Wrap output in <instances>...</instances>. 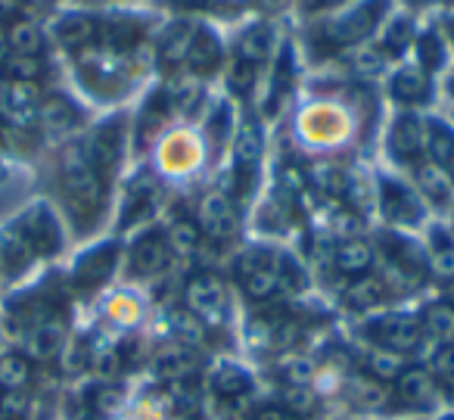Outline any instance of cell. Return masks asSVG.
Returning a JSON list of instances; mask_svg holds the SVG:
<instances>
[{"label": "cell", "mask_w": 454, "mask_h": 420, "mask_svg": "<svg viewBox=\"0 0 454 420\" xmlns=\"http://www.w3.org/2000/svg\"><path fill=\"white\" fill-rule=\"evenodd\" d=\"M32 4H51V0H32Z\"/></svg>", "instance_id": "53"}, {"label": "cell", "mask_w": 454, "mask_h": 420, "mask_svg": "<svg viewBox=\"0 0 454 420\" xmlns=\"http://www.w3.org/2000/svg\"><path fill=\"white\" fill-rule=\"evenodd\" d=\"M386 153L392 162L408 165V169L427 159V128H423L420 115L411 109L395 113V119L389 122V131H386Z\"/></svg>", "instance_id": "12"}, {"label": "cell", "mask_w": 454, "mask_h": 420, "mask_svg": "<svg viewBox=\"0 0 454 420\" xmlns=\"http://www.w3.org/2000/svg\"><path fill=\"white\" fill-rule=\"evenodd\" d=\"M171 262H175V252H171L168 237H165V227L140 231L131 250H128V271L140 281H153V277L165 274Z\"/></svg>", "instance_id": "14"}, {"label": "cell", "mask_w": 454, "mask_h": 420, "mask_svg": "<svg viewBox=\"0 0 454 420\" xmlns=\"http://www.w3.org/2000/svg\"><path fill=\"white\" fill-rule=\"evenodd\" d=\"M253 420H299L290 408H280V405H265L253 414Z\"/></svg>", "instance_id": "50"}, {"label": "cell", "mask_w": 454, "mask_h": 420, "mask_svg": "<svg viewBox=\"0 0 454 420\" xmlns=\"http://www.w3.org/2000/svg\"><path fill=\"white\" fill-rule=\"evenodd\" d=\"M115 262H119V250H115L113 243L100 246V250L88 252V256L78 262L75 268V281L82 283V287H100L103 281H109V274H113Z\"/></svg>", "instance_id": "31"}, {"label": "cell", "mask_w": 454, "mask_h": 420, "mask_svg": "<svg viewBox=\"0 0 454 420\" xmlns=\"http://www.w3.org/2000/svg\"><path fill=\"white\" fill-rule=\"evenodd\" d=\"M249 374L247 370H240V368H218L215 370V376H212V389L221 395V399H240V395H247L249 392Z\"/></svg>", "instance_id": "39"}, {"label": "cell", "mask_w": 454, "mask_h": 420, "mask_svg": "<svg viewBox=\"0 0 454 420\" xmlns=\"http://www.w3.org/2000/svg\"><path fill=\"white\" fill-rule=\"evenodd\" d=\"M373 206L383 215V221L392 231H414V227H427L429 209L404 178L395 175H380L373 184Z\"/></svg>", "instance_id": "6"}, {"label": "cell", "mask_w": 454, "mask_h": 420, "mask_svg": "<svg viewBox=\"0 0 454 420\" xmlns=\"http://www.w3.org/2000/svg\"><path fill=\"white\" fill-rule=\"evenodd\" d=\"M22 411H26V395H22V389H4V395H0V414L7 420H16V417H22Z\"/></svg>", "instance_id": "46"}, {"label": "cell", "mask_w": 454, "mask_h": 420, "mask_svg": "<svg viewBox=\"0 0 454 420\" xmlns=\"http://www.w3.org/2000/svg\"><path fill=\"white\" fill-rule=\"evenodd\" d=\"M88 7H109V4H125V0H82Z\"/></svg>", "instance_id": "51"}, {"label": "cell", "mask_w": 454, "mask_h": 420, "mask_svg": "<svg viewBox=\"0 0 454 420\" xmlns=\"http://www.w3.org/2000/svg\"><path fill=\"white\" fill-rule=\"evenodd\" d=\"M367 370H371L377 380H392V376L402 374V361H398L395 352L373 349L371 355H367Z\"/></svg>", "instance_id": "42"}, {"label": "cell", "mask_w": 454, "mask_h": 420, "mask_svg": "<svg viewBox=\"0 0 454 420\" xmlns=\"http://www.w3.org/2000/svg\"><path fill=\"white\" fill-rule=\"evenodd\" d=\"M427 265L429 274L442 277V281H454V227L445 221H427Z\"/></svg>", "instance_id": "22"}, {"label": "cell", "mask_w": 454, "mask_h": 420, "mask_svg": "<svg viewBox=\"0 0 454 420\" xmlns=\"http://www.w3.org/2000/svg\"><path fill=\"white\" fill-rule=\"evenodd\" d=\"M0 94H4V82H0Z\"/></svg>", "instance_id": "55"}, {"label": "cell", "mask_w": 454, "mask_h": 420, "mask_svg": "<svg viewBox=\"0 0 454 420\" xmlns=\"http://www.w3.org/2000/svg\"><path fill=\"white\" fill-rule=\"evenodd\" d=\"M184 312L200 324H218L227 314V283L212 271H196L184 287Z\"/></svg>", "instance_id": "11"}, {"label": "cell", "mask_w": 454, "mask_h": 420, "mask_svg": "<svg viewBox=\"0 0 454 420\" xmlns=\"http://www.w3.org/2000/svg\"><path fill=\"white\" fill-rule=\"evenodd\" d=\"M445 420H454V417H445Z\"/></svg>", "instance_id": "56"}, {"label": "cell", "mask_w": 454, "mask_h": 420, "mask_svg": "<svg viewBox=\"0 0 454 420\" xmlns=\"http://www.w3.org/2000/svg\"><path fill=\"white\" fill-rule=\"evenodd\" d=\"M97 408L100 411H113V408L121 405V389L119 386H100L97 389Z\"/></svg>", "instance_id": "48"}, {"label": "cell", "mask_w": 454, "mask_h": 420, "mask_svg": "<svg viewBox=\"0 0 454 420\" xmlns=\"http://www.w3.org/2000/svg\"><path fill=\"white\" fill-rule=\"evenodd\" d=\"M63 190L66 202H69V215L78 227H90L106 209V194H109V178H103L94 169L82 147H72L63 159Z\"/></svg>", "instance_id": "3"}, {"label": "cell", "mask_w": 454, "mask_h": 420, "mask_svg": "<svg viewBox=\"0 0 454 420\" xmlns=\"http://www.w3.org/2000/svg\"><path fill=\"white\" fill-rule=\"evenodd\" d=\"M100 28L103 20H97L94 13H69L57 22V41L66 51L84 53L100 44Z\"/></svg>", "instance_id": "25"}, {"label": "cell", "mask_w": 454, "mask_h": 420, "mask_svg": "<svg viewBox=\"0 0 454 420\" xmlns=\"http://www.w3.org/2000/svg\"><path fill=\"white\" fill-rule=\"evenodd\" d=\"M16 234L26 240L28 250H32L35 256H51V252L59 250V227H57L53 215L47 212L44 206L32 209V212H28L26 218L20 221Z\"/></svg>", "instance_id": "24"}, {"label": "cell", "mask_w": 454, "mask_h": 420, "mask_svg": "<svg viewBox=\"0 0 454 420\" xmlns=\"http://www.w3.org/2000/svg\"><path fill=\"white\" fill-rule=\"evenodd\" d=\"M445 97H448V100H451V107H454V72L445 78Z\"/></svg>", "instance_id": "52"}, {"label": "cell", "mask_w": 454, "mask_h": 420, "mask_svg": "<svg viewBox=\"0 0 454 420\" xmlns=\"http://www.w3.org/2000/svg\"><path fill=\"white\" fill-rule=\"evenodd\" d=\"M286 32L280 28V20L271 16H249L237 26V35L231 38V57L234 59H247L253 66L268 69L271 59L278 57V51L284 47Z\"/></svg>", "instance_id": "7"}, {"label": "cell", "mask_w": 454, "mask_h": 420, "mask_svg": "<svg viewBox=\"0 0 454 420\" xmlns=\"http://www.w3.org/2000/svg\"><path fill=\"white\" fill-rule=\"evenodd\" d=\"M196 370V355L190 345L177 343L171 349H165L162 355L156 358V374L165 376V380H190V374Z\"/></svg>", "instance_id": "33"}, {"label": "cell", "mask_w": 454, "mask_h": 420, "mask_svg": "<svg viewBox=\"0 0 454 420\" xmlns=\"http://www.w3.org/2000/svg\"><path fill=\"white\" fill-rule=\"evenodd\" d=\"M7 69H10V75H13L16 82L32 84L35 78H38V72H41V59L38 57H10Z\"/></svg>", "instance_id": "45"}, {"label": "cell", "mask_w": 454, "mask_h": 420, "mask_svg": "<svg viewBox=\"0 0 454 420\" xmlns=\"http://www.w3.org/2000/svg\"><path fill=\"white\" fill-rule=\"evenodd\" d=\"M414 190L420 194V200L427 202V209H439V212H451L454 209V181L442 169H435L433 162L423 159L420 165H414Z\"/></svg>", "instance_id": "23"}, {"label": "cell", "mask_w": 454, "mask_h": 420, "mask_svg": "<svg viewBox=\"0 0 454 420\" xmlns=\"http://www.w3.org/2000/svg\"><path fill=\"white\" fill-rule=\"evenodd\" d=\"M423 333L429 337H439V339H451L454 337V302H433L427 305L420 318Z\"/></svg>", "instance_id": "38"}, {"label": "cell", "mask_w": 454, "mask_h": 420, "mask_svg": "<svg viewBox=\"0 0 454 420\" xmlns=\"http://www.w3.org/2000/svg\"><path fill=\"white\" fill-rule=\"evenodd\" d=\"M38 115L51 131H72V128L82 122L78 109L72 107L66 97H47V100L38 107Z\"/></svg>", "instance_id": "36"}, {"label": "cell", "mask_w": 454, "mask_h": 420, "mask_svg": "<svg viewBox=\"0 0 454 420\" xmlns=\"http://www.w3.org/2000/svg\"><path fill=\"white\" fill-rule=\"evenodd\" d=\"M352 399L358 401V405L373 408V405H380V389L373 386L371 380H355L352 383Z\"/></svg>", "instance_id": "47"}, {"label": "cell", "mask_w": 454, "mask_h": 420, "mask_svg": "<svg viewBox=\"0 0 454 420\" xmlns=\"http://www.w3.org/2000/svg\"><path fill=\"white\" fill-rule=\"evenodd\" d=\"M165 237H168V246H171V252H175V258L196 256V252L202 250V243H206L193 218H175L165 227Z\"/></svg>", "instance_id": "34"}, {"label": "cell", "mask_w": 454, "mask_h": 420, "mask_svg": "<svg viewBox=\"0 0 454 420\" xmlns=\"http://www.w3.org/2000/svg\"><path fill=\"white\" fill-rule=\"evenodd\" d=\"M352 113L333 97H315L296 113V140L311 153H330L352 138Z\"/></svg>", "instance_id": "4"}, {"label": "cell", "mask_w": 454, "mask_h": 420, "mask_svg": "<svg viewBox=\"0 0 454 420\" xmlns=\"http://www.w3.org/2000/svg\"><path fill=\"white\" fill-rule=\"evenodd\" d=\"M262 82H265V69H262V66H253V63H247V59L227 57L224 88L237 103H247V107H249V103H253V97L262 91Z\"/></svg>", "instance_id": "29"}, {"label": "cell", "mask_w": 454, "mask_h": 420, "mask_svg": "<svg viewBox=\"0 0 454 420\" xmlns=\"http://www.w3.org/2000/svg\"><path fill=\"white\" fill-rule=\"evenodd\" d=\"M389 283L392 281H386V277H373V274L355 277V281H348L340 293L342 308L358 312V314L373 312V308H380L386 299H389Z\"/></svg>", "instance_id": "26"}, {"label": "cell", "mask_w": 454, "mask_h": 420, "mask_svg": "<svg viewBox=\"0 0 454 420\" xmlns=\"http://www.w3.org/2000/svg\"><path fill=\"white\" fill-rule=\"evenodd\" d=\"M411 53H414V63L420 66L429 78H435L448 66L451 51H448V41H445V35L439 32L435 20H429V26H423L420 32H417L414 51H411Z\"/></svg>", "instance_id": "27"}, {"label": "cell", "mask_w": 454, "mask_h": 420, "mask_svg": "<svg viewBox=\"0 0 454 420\" xmlns=\"http://www.w3.org/2000/svg\"><path fill=\"white\" fill-rule=\"evenodd\" d=\"M348 4H355V0H296L293 13H296L302 22H309V20H317V16L336 13V10L348 7Z\"/></svg>", "instance_id": "43"}, {"label": "cell", "mask_w": 454, "mask_h": 420, "mask_svg": "<svg viewBox=\"0 0 454 420\" xmlns=\"http://www.w3.org/2000/svg\"><path fill=\"white\" fill-rule=\"evenodd\" d=\"M364 333H367V339H373L377 349L395 352V355H411V352H417L423 343V337H427L420 321L404 318V314H395V312H386V314L371 318L364 324Z\"/></svg>", "instance_id": "13"}, {"label": "cell", "mask_w": 454, "mask_h": 420, "mask_svg": "<svg viewBox=\"0 0 454 420\" xmlns=\"http://www.w3.org/2000/svg\"><path fill=\"white\" fill-rule=\"evenodd\" d=\"M159 194H162L159 175H150V171H140V175H134L131 184H128L125 206H121V227L146 225V221L156 215Z\"/></svg>", "instance_id": "20"}, {"label": "cell", "mask_w": 454, "mask_h": 420, "mask_svg": "<svg viewBox=\"0 0 454 420\" xmlns=\"http://www.w3.org/2000/svg\"><path fill=\"white\" fill-rule=\"evenodd\" d=\"M125 138H128L125 119H109L97 131H90L88 140L82 144L84 156L94 162V169L103 178H113L115 169H119L121 156H125Z\"/></svg>", "instance_id": "16"}, {"label": "cell", "mask_w": 454, "mask_h": 420, "mask_svg": "<svg viewBox=\"0 0 454 420\" xmlns=\"http://www.w3.org/2000/svg\"><path fill=\"white\" fill-rule=\"evenodd\" d=\"M66 339V324L59 314H51V318L38 321L28 337V355L32 358H53L59 349H63Z\"/></svg>", "instance_id": "32"}, {"label": "cell", "mask_w": 454, "mask_h": 420, "mask_svg": "<svg viewBox=\"0 0 454 420\" xmlns=\"http://www.w3.org/2000/svg\"><path fill=\"white\" fill-rule=\"evenodd\" d=\"M278 283L280 293L286 296H299L309 289V268L286 250H278Z\"/></svg>", "instance_id": "35"}, {"label": "cell", "mask_w": 454, "mask_h": 420, "mask_svg": "<svg viewBox=\"0 0 454 420\" xmlns=\"http://www.w3.org/2000/svg\"><path fill=\"white\" fill-rule=\"evenodd\" d=\"M395 399L404 408H429L435 399V380L427 370H402L395 376Z\"/></svg>", "instance_id": "30"}, {"label": "cell", "mask_w": 454, "mask_h": 420, "mask_svg": "<svg viewBox=\"0 0 454 420\" xmlns=\"http://www.w3.org/2000/svg\"><path fill=\"white\" fill-rule=\"evenodd\" d=\"M7 47L16 53V57H38L41 47H44V38L35 26L28 22H20L7 32Z\"/></svg>", "instance_id": "40"}, {"label": "cell", "mask_w": 454, "mask_h": 420, "mask_svg": "<svg viewBox=\"0 0 454 420\" xmlns=\"http://www.w3.org/2000/svg\"><path fill=\"white\" fill-rule=\"evenodd\" d=\"M377 265V250H373L371 240L358 237V234H342V237H333V246H330V268L342 277H364L373 271Z\"/></svg>", "instance_id": "19"}, {"label": "cell", "mask_w": 454, "mask_h": 420, "mask_svg": "<svg viewBox=\"0 0 454 420\" xmlns=\"http://www.w3.org/2000/svg\"><path fill=\"white\" fill-rule=\"evenodd\" d=\"M206 156L208 147L202 131H196L193 125L168 128L156 140V175L168 181H187L206 165Z\"/></svg>", "instance_id": "5"}, {"label": "cell", "mask_w": 454, "mask_h": 420, "mask_svg": "<svg viewBox=\"0 0 454 420\" xmlns=\"http://www.w3.org/2000/svg\"><path fill=\"white\" fill-rule=\"evenodd\" d=\"M262 159H265V131L262 115L247 113L237 122V131L227 144V194L234 196L237 206H247L259 190Z\"/></svg>", "instance_id": "2"}, {"label": "cell", "mask_w": 454, "mask_h": 420, "mask_svg": "<svg viewBox=\"0 0 454 420\" xmlns=\"http://www.w3.org/2000/svg\"><path fill=\"white\" fill-rule=\"evenodd\" d=\"M433 376L435 383H442L454 395V343L439 345V352L433 358Z\"/></svg>", "instance_id": "44"}, {"label": "cell", "mask_w": 454, "mask_h": 420, "mask_svg": "<svg viewBox=\"0 0 454 420\" xmlns=\"http://www.w3.org/2000/svg\"><path fill=\"white\" fill-rule=\"evenodd\" d=\"M32 376V364L26 355H4L0 358V389H22Z\"/></svg>", "instance_id": "41"}, {"label": "cell", "mask_w": 454, "mask_h": 420, "mask_svg": "<svg viewBox=\"0 0 454 420\" xmlns=\"http://www.w3.org/2000/svg\"><path fill=\"white\" fill-rule=\"evenodd\" d=\"M4 107H7V113L13 115L16 122H28L38 113V91H35V84L13 82L4 91Z\"/></svg>", "instance_id": "37"}, {"label": "cell", "mask_w": 454, "mask_h": 420, "mask_svg": "<svg viewBox=\"0 0 454 420\" xmlns=\"http://www.w3.org/2000/svg\"><path fill=\"white\" fill-rule=\"evenodd\" d=\"M423 128H427V162H433L454 181V125L433 115L423 119Z\"/></svg>", "instance_id": "28"}, {"label": "cell", "mask_w": 454, "mask_h": 420, "mask_svg": "<svg viewBox=\"0 0 454 420\" xmlns=\"http://www.w3.org/2000/svg\"><path fill=\"white\" fill-rule=\"evenodd\" d=\"M227 57H231V51H227V41H224V35L218 32V26H215V22L200 20L181 72L200 78V82H208V78L218 75V72L224 69Z\"/></svg>", "instance_id": "10"}, {"label": "cell", "mask_w": 454, "mask_h": 420, "mask_svg": "<svg viewBox=\"0 0 454 420\" xmlns=\"http://www.w3.org/2000/svg\"><path fill=\"white\" fill-rule=\"evenodd\" d=\"M4 47H7V41H4V38H0V51H4Z\"/></svg>", "instance_id": "54"}, {"label": "cell", "mask_w": 454, "mask_h": 420, "mask_svg": "<svg viewBox=\"0 0 454 420\" xmlns=\"http://www.w3.org/2000/svg\"><path fill=\"white\" fill-rule=\"evenodd\" d=\"M417 32H420V20L395 7L386 16V22L380 26L377 38H373L371 44L383 53L386 63H404V57L414 51Z\"/></svg>", "instance_id": "18"}, {"label": "cell", "mask_w": 454, "mask_h": 420, "mask_svg": "<svg viewBox=\"0 0 454 420\" xmlns=\"http://www.w3.org/2000/svg\"><path fill=\"white\" fill-rule=\"evenodd\" d=\"M433 20H435V26H439V32L445 35L448 51L454 53V10H442V13H435Z\"/></svg>", "instance_id": "49"}, {"label": "cell", "mask_w": 454, "mask_h": 420, "mask_svg": "<svg viewBox=\"0 0 454 420\" xmlns=\"http://www.w3.org/2000/svg\"><path fill=\"white\" fill-rule=\"evenodd\" d=\"M386 94L392 103H398L402 109L417 113L420 107H427L433 100V78L420 69L417 63H398L395 69L386 75Z\"/></svg>", "instance_id": "17"}, {"label": "cell", "mask_w": 454, "mask_h": 420, "mask_svg": "<svg viewBox=\"0 0 454 420\" xmlns=\"http://www.w3.org/2000/svg\"><path fill=\"white\" fill-rule=\"evenodd\" d=\"M392 10H395V0H355L336 13L309 20L302 32L305 53L315 63L342 59L346 53L371 44Z\"/></svg>", "instance_id": "1"}, {"label": "cell", "mask_w": 454, "mask_h": 420, "mask_svg": "<svg viewBox=\"0 0 454 420\" xmlns=\"http://www.w3.org/2000/svg\"><path fill=\"white\" fill-rule=\"evenodd\" d=\"M352 178H355L352 171L342 169V165L333 162V159H317V162H311L309 169H305V184H309L321 200L336 202V206L346 202V194H348V187H352Z\"/></svg>", "instance_id": "21"}, {"label": "cell", "mask_w": 454, "mask_h": 420, "mask_svg": "<svg viewBox=\"0 0 454 420\" xmlns=\"http://www.w3.org/2000/svg\"><path fill=\"white\" fill-rule=\"evenodd\" d=\"M193 221H196V227H200L202 240L221 246V243H227V240H234L237 225H240V206H237L234 196L227 194L224 187H212L196 202Z\"/></svg>", "instance_id": "9"}, {"label": "cell", "mask_w": 454, "mask_h": 420, "mask_svg": "<svg viewBox=\"0 0 454 420\" xmlns=\"http://www.w3.org/2000/svg\"><path fill=\"white\" fill-rule=\"evenodd\" d=\"M234 277L253 302L274 299L280 293L278 250H268V246H247V250H240V256H234Z\"/></svg>", "instance_id": "8"}, {"label": "cell", "mask_w": 454, "mask_h": 420, "mask_svg": "<svg viewBox=\"0 0 454 420\" xmlns=\"http://www.w3.org/2000/svg\"><path fill=\"white\" fill-rule=\"evenodd\" d=\"M380 250H383L386 268L404 283H420L429 274L427 252L417 240H408V234L383 231L380 234Z\"/></svg>", "instance_id": "15"}]
</instances>
